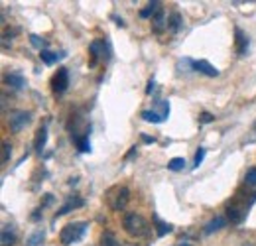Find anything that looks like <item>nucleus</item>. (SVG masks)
I'll return each instance as SVG.
<instances>
[{
	"mask_svg": "<svg viewBox=\"0 0 256 246\" xmlns=\"http://www.w3.org/2000/svg\"><path fill=\"white\" fill-rule=\"evenodd\" d=\"M122 228L128 236L132 238H140L144 234H148L150 226H148V220L140 213H126L124 218H122Z\"/></svg>",
	"mask_w": 256,
	"mask_h": 246,
	"instance_id": "f257e3e1",
	"label": "nucleus"
},
{
	"mask_svg": "<svg viewBox=\"0 0 256 246\" xmlns=\"http://www.w3.org/2000/svg\"><path fill=\"white\" fill-rule=\"evenodd\" d=\"M85 230H87V222H85V220L71 222V224H67V226L62 228V232H60V242H62L64 246H69V244H73V242H79V240L83 238Z\"/></svg>",
	"mask_w": 256,
	"mask_h": 246,
	"instance_id": "f03ea898",
	"label": "nucleus"
},
{
	"mask_svg": "<svg viewBox=\"0 0 256 246\" xmlns=\"http://www.w3.org/2000/svg\"><path fill=\"white\" fill-rule=\"evenodd\" d=\"M250 205H252V203H246V201H242L240 197H236L232 203L226 205V218H228L232 224H240V222L244 220L246 213H248Z\"/></svg>",
	"mask_w": 256,
	"mask_h": 246,
	"instance_id": "7ed1b4c3",
	"label": "nucleus"
},
{
	"mask_svg": "<svg viewBox=\"0 0 256 246\" xmlns=\"http://www.w3.org/2000/svg\"><path fill=\"white\" fill-rule=\"evenodd\" d=\"M106 199H108V205H110L112 211H122L128 205L130 191H128V187H124V185H116V187H112L108 191Z\"/></svg>",
	"mask_w": 256,
	"mask_h": 246,
	"instance_id": "20e7f679",
	"label": "nucleus"
},
{
	"mask_svg": "<svg viewBox=\"0 0 256 246\" xmlns=\"http://www.w3.org/2000/svg\"><path fill=\"white\" fill-rule=\"evenodd\" d=\"M32 120V114L26 110H14L8 114V128L10 132H22Z\"/></svg>",
	"mask_w": 256,
	"mask_h": 246,
	"instance_id": "39448f33",
	"label": "nucleus"
},
{
	"mask_svg": "<svg viewBox=\"0 0 256 246\" xmlns=\"http://www.w3.org/2000/svg\"><path fill=\"white\" fill-rule=\"evenodd\" d=\"M100 60H108V50H106V42L96 40L89 46V65L95 67Z\"/></svg>",
	"mask_w": 256,
	"mask_h": 246,
	"instance_id": "423d86ee",
	"label": "nucleus"
},
{
	"mask_svg": "<svg viewBox=\"0 0 256 246\" xmlns=\"http://www.w3.org/2000/svg\"><path fill=\"white\" fill-rule=\"evenodd\" d=\"M67 85H69V71L65 67H62V69H58V73L52 79V89L58 94H62V92L67 91Z\"/></svg>",
	"mask_w": 256,
	"mask_h": 246,
	"instance_id": "0eeeda50",
	"label": "nucleus"
},
{
	"mask_svg": "<svg viewBox=\"0 0 256 246\" xmlns=\"http://www.w3.org/2000/svg\"><path fill=\"white\" fill-rule=\"evenodd\" d=\"M234 48H236L238 56H244L246 50H248V38L240 28H234Z\"/></svg>",
	"mask_w": 256,
	"mask_h": 246,
	"instance_id": "6e6552de",
	"label": "nucleus"
},
{
	"mask_svg": "<svg viewBox=\"0 0 256 246\" xmlns=\"http://www.w3.org/2000/svg\"><path fill=\"white\" fill-rule=\"evenodd\" d=\"M4 83H6L10 89L20 91V89L26 85V79H24L20 73H8V75H4Z\"/></svg>",
	"mask_w": 256,
	"mask_h": 246,
	"instance_id": "1a4fd4ad",
	"label": "nucleus"
},
{
	"mask_svg": "<svg viewBox=\"0 0 256 246\" xmlns=\"http://www.w3.org/2000/svg\"><path fill=\"white\" fill-rule=\"evenodd\" d=\"M193 67L199 71V73H203V75H207V77H217L219 75V69H215L213 65L209 62H205V60H199V62H193Z\"/></svg>",
	"mask_w": 256,
	"mask_h": 246,
	"instance_id": "9d476101",
	"label": "nucleus"
},
{
	"mask_svg": "<svg viewBox=\"0 0 256 246\" xmlns=\"http://www.w3.org/2000/svg\"><path fill=\"white\" fill-rule=\"evenodd\" d=\"M85 205V201L81 199V197H69V201L65 203L64 207L56 213V216H62V215H67L69 211H73V209H79V207H83Z\"/></svg>",
	"mask_w": 256,
	"mask_h": 246,
	"instance_id": "9b49d317",
	"label": "nucleus"
},
{
	"mask_svg": "<svg viewBox=\"0 0 256 246\" xmlns=\"http://www.w3.org/2000/svg\"><path fill=\"white\" fill-rule=\"evenodd\" d=\"M46 142H48V128L46 126H40L38 132H36V140H34V148H36L38 154H42Z\"/></svg>",
	"mask_w": 256,
	"mask_h": 246,
	"instance_id": "f8f14e48",
	"label": "nucleus"
},
{
	"mask_svg": "<svg viewBox=\"0 0 256 246\" xmlns=\"http://www.w3.org/2000/svg\"><path fill=\"white\" fill-rule=\"evenodd\" d=\"M158 12H162V2H158V0H154V2H150L146 8H142L140 10V18H154Z\"/></svg>",
	"mask_w": 256,
	"mask_h": 246,
	"instance_id": "ddd939ff",
	"label": "nucleus"
},
{
	"mask_svg": "<svg viewBox=\"0 0 256 246\" xmlns=\"http://www.w3.org/2000/svg\"><path fill=\"white\" fill-rule=\"evenodd\" d=\"M40 58H42V62L46 63V65H54V63H58L60 60H64L65 54H54V52H48V50H44V52H40Z\"/></svg>",
	"mask_w": 256,
	"mask_h": 246,
	"instance_id": "4468645a",
	"label": "nucleus"
},
{
	"mask_svg": "<svg viewBox=\"0 0 256 246\" xmlns=\"http://www.w3.org/2000/svg\"><path fill=\"white\" fill-rule=\"evenodd\" d=\"M16 244V234L12 232L10 226H4L2 228V234H0V246H14Z\"/></svg>",
	"mask_w": 256,
	"mask_h": 246,
	"instance_id": "2eb2a0df",
	"label": "nucleus"
},
{
	"mask_svg": "<svg viewBox=\"0 0 256 246\" xmlns=\"http://www.w3.org/2000/svg\"><path fill=\"white\" fill-rule=\"evenodd\" d=\"M224 224H226V218H224V216H215V218L205 226L203 232H205V234H211V232H215V230H221Z\"/></svg>",
	"mask_w": 256,
	"mask_h": 246,
	"instance_id": "dca6fc26",
	"label": "nucleus"
},
{
	"mask_svg": "<svg viewBox=\"0 0 256 246\" xmlns=\"http://www.w3.org/2000/svg\"><path fill=\"white\" fill-rule=\"evenodd\" d=\"M168 28V22H166V16H164V12H158L154 18H152V30L156 32V34H162V32Z\"/></svg>",
	"mask_w": 256,
	"mask_h": 246,
	"instance_id": "f3484780",
	"label": "nucleus"
},
{
	"mask_svg": "<svg viewBox=\"0 0 256 246\" xmlns=\"http://www.w3.org/2000/svg\"><path fill=\"white\" fill-rule=\"evenodd\" d=\"M100 246H120L116 240V234L112 230H104L100 234Z\"/></svg>",
	"mask_w": 256,
	"mask_h": 246,
	"instance_id": "a211bd4d",
	"label": "nucleus"
},
{
	"mask_svg": "<svg viewBox=\"0 0 256 246\" xmlns=\"http://www.w3.org/2000/svg\"><path fill=\"white\" fill-rule=\"evenodd\" d=\"M182 14L180 12H174L172 16H170V20H168V28L172 32H180V28H182Z\"/></svg>",
	"mask_w": 256,
	"mask_h": 246,
	"instance_id": "6ab92c4d",
	"label": "nucleus"
},
{
	"mask_svg": "<svg viewBox=\"0 0 256 246\" xmlns=\"http://www.w3.org/2000/svg\"><path fill=\"white\" fill-rule=\"evenodd\" d=\"M75 144L81 152H91V142H89V134H83V136H77L75 138Z\"/></svg>",
	"mask_w": 256,
	"mask_h": 246,
	"instance_id": "aec40b11",
	"label": "nucleus"
},
{
	"mask_svg": "<svg viewBox=\"0 0 256 246\" xmlns=\"http://www.w3.org/2000/svg\"><path fill=\"white\" fill-rule=\"evenodd\" d=\"M184 168H186V160L184 158H172L168 162V170L170 172H182Z\"/></svg>",
	"mask_w": 256,
	"mask_h": 246,
	"instance_id": "412c9836",
	"label": "nucleus"
},
{
	"mask_svg": "<svg viewBox=\"0 0 256 246\" xmlns=\"http://www.w3.org/2000/svg\"><path fill=\"white\" fill-rule=\"evenodd\" d=\"M140 116H142L146 122H154V124L164 122V118H162L156 110H142V114H140Z\"/></svg>",
	"mask_w": 256,
	"mask_h": 246,
	"instance_id": "4be33fe9",
	"label": "nucleus"
},
{
	"mask_svg": "<svg viewBox=\"0 0 256 246\" xmlns=\"http://www.w3.org/2000/svg\"><path fill=\"white\" fill-rule=\"evenodd\" d=\"M154 222H156V232H158V236H164V234L172 232V226H170L168 222H164V220H160L158 216H154Z\"/></svg>",
	"mask_w": 256,
	"mask_h": 246,
	"instance_id": "5701e85b",
	"label": "nucleus"
},
{
	"mask_svg": "<svg viewBox=\"0 0 256 246\" xmlns=\"http://www.w3.org/2000/svg\"><path fill=\"white\" fill-rule=\"evenodd\" d=\"M156 112L160 114L164 120L168 118V114H170V104H168V100H158V110H156Z\"/></svg>",
	"mask_w": 256,
	"mask_h": 246,
	"instance_id": "b1692460",
	"label": "nucleus"
},
{
	"mask_svg": "<svg viewBox=\"0 0 256 246\" xmlns=\"http://www.w3.org/2000/svg\"><path fill=\"white\" fill-rule=\"evenodd\" d=\"M42 240H44V232H42V230H36L32 236L28 238V246H40Z\"/></svg>",
	"mask_w": 256,
	"mask_h": 246,
	"instance_id": "393cba45",
	"label": "nucleus"
},
{
	"mask_svg": "<svg viewBox=\"0 0 256 246\" xmlns=\"http://www.w3.org/2000/svg\"><path fill=\"white\" fill-rule=\"evenodd\" d=\"M10 156H12V146H10V142H2V164H8Z\"/></svg>",
	"mask_w": 256,
	"mask_h": 246,
	"instance_id": "a878e982",
	"label": "nucleus"
},
{
	"mask_svg": "<svg viewBox=\"0 0 256 246\" xmlns=\"http://www.w3.org/2000/svg\"><path fill=\"white\" fill-rule=\"evenodd\" d=\"M30 42H32L34 48H38L40 52H44V48H46V40H42L40 36H36V34H32V36H30Z\"/></svg>",
	"mask_w": 256,
	"mask_h": 246,
	"instance_id": "bb28decb",
	"label": "nucleus"
},
{
	"mask_svg": "<svg viewBox=\"0 0 256 246\" xmlns=\"http://www.w3.org/2000/svg\"><path fill=\"white\" fill-rule=\"evenodd\" d=\"M244 182H246V185H248V187H256V168H250V170L246 172Z\"/></svg>",
	"mask_w": 256,
	"mask_h": 246,
	"instance_id": "cd10ccee",
	"label": "nucleus"
},
{
	"mask_svg": "<svg viewBox=\"0 0 256 246\" xmlns=\"http://www.w3.org/2000/svg\"><path fill=\"white\" fill-rule=\"evenodd\" d=\"M203 158H205V148H199L197 154H195V160H193V168H199L201 162H203Z\"/></svg>",
	"mask_w": 256,
	"mask_h": 246,
	"instance_id": "c85d7f7f",
	"label": "nucleus"
},
{
	"mask_svg": "<svg viewBox=\"0 0 256 246\" xmlns=\"http://www.w3.org/2000/svg\"><path fill=\"white\" fill-rule=\"evenodd\" d=\"M213 120H215V116H213L211 112H201V114H199V122L209 124V122H213Z\"/></svg>",
	"mask_w": 256,
	"mask_h": 246,
	"instance_id": "c756f323",
	"label": "nucleus"
},
{
	"mask_svg": "<svg viewBox=\"0 0 256 246\" xmlns=\"http://www.w3.org/2000/svg\"><path fill=\"white\" fill-rule=\"evenodd\" d=\"M154 85H156V83H154V79H150V81H148V89H146V92L154 91Z\"/></svg>",
	"mask_w": 256,
	"mask_h": 246,
	"instance_id": "7c9ffc66",
	"label": "nucleus"
},
{
	"mask_svg": "<svg viewBox=\"0 0 256 246\" xmlns=\"http://www.w3.org/2000/svg\"><path fill=\"white\" fill-rule=\"evenodd\" d=\"M142 140H144L146 144H154V142H156V138H150V136H142Z\"/></svg>",
	"mask_w": 256,
	"mask_h": 246,
	"instance_id": "2f4dec72",
	"label": "nucleus"
},
{
	"mask_svg": "<svg viewBox=\"0 0 256 246\" xmlns=\"http://www.w3.org/2000/svg\"><path fill=\"white\" fill-rule=\"evenodd\" d=\"M134 154H136V146H134V148H132V150H130V152H128L126 156H124V160H128V158H132Z\"/></svg>",
	"mask_w": 256,
	"mask_h": 246,
	"instance_id": "473e14b6",
	"label": "nucleus"
},
{
	"mask_svg": "<svg viewBox=\"0 0 256 246\" xmlns=\"http://www.w3.org/2000/svg\"><path fill=\"white\" fill-rule=\"evenodd\" d=\"M182 246H192V244H188V242H184V244H182Z\"/></svg>",
	"mask_w": 256,
	"mask_h": 246,
	"instance_id": "72a5a7b5",
	"label": "nucleus"
},
{
	"mask_svg": "<svg viewBox=\"0 0 256 246\" xmlns=\"http://www.w3.org/2000/svg\"><path fill=\"white\" fill-rule=\"evenodd\" d=\"M254 130H256V124H254Z\"/></svg>",
	"mask_w": 256,
	"mask_h": 246,
	"instance_id": "f704fd0d",
	"label": "nucleus"
}]
</instances>
